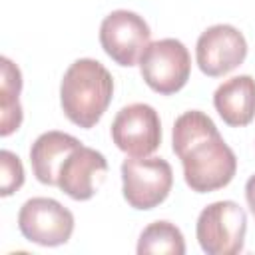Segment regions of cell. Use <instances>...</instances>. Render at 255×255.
<instances>
[{
	"label": "cell",
	"mask_w": 255,
	"mask_h": 255,
	"mask_svg": "<svg viewBox=\"0 0 255 255\" xmlns=\"http://www.w3.org/2000/svg\"><path fill=\"white\" fill-rule=\"evenodd\" d=\"M247 233V215L231 199L215 201L201 209L195 235L207 255H235L243 249Z\"/></svg>",
	"instance_id": "obj_3"
},
{
	"label": "cell",
	"mask_w": 255,
	"mask_h": 255,
	"mask_svg": "<svg viewBox=\"0 0 255 255\" xmlns=\"http://www.w3.org/2000/svg\"><path fill=\"white\" fill-rule=\"evenodd\" d=\"M247 56L245 36L229 24H215L201 32L195 46L199 70L209 78H219L243 64Z\"/></svg>",
	"instance_id": "obj_9"
},
{
	"label": "cell",
	"mask_w": 255,
	"mask_h": 255,
	"mask_svg": "<svg viewBox=\"0 0 255 255\" xmlns=\"http://www.w3.org/2000/svg\"><path fill=\"white\" fill-rule=\"evenodd\" d=\"M245 197H247V205H249L251 213L255 215V175H251L245 183Z\"/></svg>",
	"instance_id": "obj_16"
},
{
	"label": "cell",
	"mask_w": 255,
	"mask_h": 255,
	"mask_svg": "<svg viewBox=\"0 0 255 255\" xmlns=\"http://www.w3.org/2000/svg\"><path fill=\"white\" fill-rule=\"evenodd\" d=\"M137 253L139 255H151V253H171V255H183L185 253V241L179 227H175L169 221H153L149 223L137 241Z\"/></svg>",
	"instance_id": "obj_14"
},
{
	"label": "cell",
	"mask_w": 255,
	"mask_h": 255,
	"mask_svg": "<svg viewBox=\"0 0 255 255\" xmlns=\"http://www.w3.org/2000/svg\"><path fill=\"white\" fill-rule=\"evenodd\" d=\"M18 227L28 241L44 247H56L70 241L74 215L52 197H32L20 207Z\"/></svg>",
	"instance_id": "obj_6"
},
{
	"label": "cell",
	"mask_w": 255,
	"mask_h": 255,
	"mask_svg": "<svg viewBox=\"0 0 255 255\" xmlns=\"http://www.w3.org/2000/svg\"><path fill=\"white\" fill-rule=\"evenodd\" d=\"M114 96L112 74L92 58H80L66 70L60 84V104L66 118L84 128H94Z\"/></svg>",
	"instance_id": "obj_2"
},
{
	"label": "cell",
	"mask_w": 255,
	"mask_h": 255,
	"mask_svg": "<svg viewBox=\"0 0 255 255\" xmlns=\"http://www.w3.org/2000/svg\"><path fill=\"white\" fill-rule=\"evenodd\" d=\"M0 167H2V185H0V195L8 197L14 191H18L24 183V167L22 161L16 153L2 149L0 151Z\"/></svg>",
	"instance_id": "obj_15"
},
{
	"label": "cell",
	"mask_w": 255,
	"mask_h": 255,
	"mask_svg": "<svg viewBox=\"0 0 255 255\" xmlns=\"http://www.w3.org/2000/svg\"><path fill=\"white\" fill-rule=\"evenodd\" d=\"M171 135L173 153L181 159L183 177L191 191H215L233 179L237 157L207 114L199 110L181 114L173 124Z\"/></svg>",
	"instance_id": "obj_1"
},
{
	"label": "cell",
	"mask_w": 255,
	"mask_h": 255,
	"mask_svg": "<svg viewBox=\"0 0 255 255\" xmlns=\"http://www.w3.org/2000/svg\"><path fill=\"white\" fill-rule=\"evenodd\" d=\"M139 72L143 82L157 94L169 96L179 92L191 72V58L187 48L175 38L149 42L139 56Z\"/></svg>",
	"instance_id": "obj_4"
},
{
	"label": "cell",
	"mask_w": 255,
	"mask_h": 255,
	"mask_svg": "<svg viewBox=\"0 0 255 255\" xmlns=\"http://www.w3.org/2000/svg\"><path fill=\"white\" fill-rule=\"evenodd\" d=\"M213 106L221 120L231 128H243L255 118V80L235 76L225 80L213 94Z\"/></svg>",
	"instance_id": "obj_12"
},
{
	"label": "cell",
	"mask_w": 255,
	"mask_h": 255,
	"mask_svg": "<svg viewBox=\"0 0 255 255\" xmlns=\"http://www.w3.org/2000/svg\"><path fill=\"white\" fill-rule=\"evenodd\" d=\"M124 199L133 209H153L171 191L173 171L161 157H129L122 163Z\"/></svg>",
	"instance_id": "obj_5"
},
{
	"label": "cell",
	"mask_w": 255,
	"mask_h": 255,
	"mask_svg": "<svg viewBox=\"0 0 255 255\" xmlns=\"http://www.w3.org/2000/svg\"><path fill=\"white\" fill-rule=\"evenodd\" d=\"M108 173L106 157L88 147L78 145L62 163L58 173V187L76 201H86L94 197L98 187L104 183Z\"/></svg>",
	"instance_id": "obj_10"
},
{
	"label": "cell",
	"mask_w": 255,
	"mask_h": 255,
	"mask_svg": "<svg viewBox=\"0 0 255 255\" xmlns=\"http://www.w3.org/2000/svg\"><path fill=\"white\" fill-rule=\"evenodd\" d=\"M147 22L129 10H114L102 20L100 44L104 52L120 66H133L149 44Z\"/></svg>",
	"instance_id": "obj_8"
},
{
	"label": "cell",
	"mask_w": 255,
	"mask_h": 255,
	"mask_svg": "<svg viewBox=\"0 0 255 255\" xmlns=\"http://www.w3.org/2000/svg\"><path fill=\"white\" fill-rule=\"evenodd\" d=\"M112 139L118 149L129 157H145L161 143V122L147 104H129L122 108L112 122Z\"/></svg>",
	"instance_id": "obj_7"
},
{
	"label": "cell",
	"mask_w": 255,
	"mask_h": 255,
	"mask_svg": "<svg viewBox=\"0 0 255 255\" xmlns=\"http://www.w3.org/2000/svg\"><path fill=\"white\" fill-rule=\"evenodd\" d=\"M82 141L64 131H46L30 147V163L36 179L44 185H58V173L64 159Z\"/></svg>",
	"instance_id": "obj_11"
},
{
	"label": "cell",
	"mask_w": 255,
	"mask_h": 255,
	"mask_svg": "<svg viewBox=\"0 0 255 255\" xmlns=\"http://www.w3.org/2000/svg\"><path fill=\"white\" fill-rule=\"evenodd\" d=\"M0 135L6 137L22 124V106L18 100L22 92V74L6 56L0 58Z\"/></svg>",
	"instance_id": "obj_13"
}]
</instances>
